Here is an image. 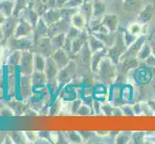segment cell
<instances>
[{"mask_svg":"<svg viewBox=\"0 0 155 144\" xmlns=\"http://www.w3.org/2000/svg\"><path fill=\"white\" fill-rule=\"evenodd\" d=\"M18 21H19V18L15 17V15H10V17H8L6 18L5 22L0 26V27H1L4 38L9 39V38H11V37L14 36Z\"/></svg>","mask_w":155,"mask_h":144,"instance_id":"cell-10","label":"cell"},{"mask_svg":"<svg viewBox=\"0 0 155 144\" xmlns=\"http://www.w3.org/2000/svg\"><path fill=\"white\" fill-rule=\"evenodd\" d=\"M93 114H94V113L92 107L84 103L82 104V106L80 107L77 111V115H81V116H88V115H93Z\"/></svg>","mask_w":155,"mask_h":144,"instance_id":"cell-41","label":"cell"},{"mask_svg":"<svg viewBox=\"0 0 155 144\" xmlns=\"http://www.w3.org/2000/svg\"><path fill=\"white\" fill-rule=\"evenodd\" d=\"M71 25L74 26L80 31H82L88 28V20L85 18V15L81 12H79L78 10L75 14H73L71 18Z\"/></svg>","mask_w":155,"mask_h":144,"instance_id":"cell-22","label":"cell"},{"mask_svg":"<svg viewBox=\"0 0 155 144\" xmlns=\"http://www.w3.org/2000/svg\"><path fill=\"white\" fill-rule=\"evenodd\" d=\"M130 143H146V132H132Z\"/></svg>","mask_w":155,"mask_h":144,"instance_id":"cell-38","label":"cell"},{"mask_svg":"<svg viewBox=\"0 0 155 144\" xmlns=\"http://www.w3.org/2000/svg\"><path fill=\"white\" fill-rule=\"evenodd\" d=\"M140 61L137 57H129V58H122L117 63V70H119L121 75H127L131 70L140 66Z\"/></svg>","mask_w":155,"mask_h":144,"instance_id":"cell-8","label":"cell"},{"mask_svg":"<svg viewBox=\"0 0 155 144\" xmlns=\"http://www.w3.org/2000/svg\"><path fill=\"white\" fill-rule=\"evenodd\" d=\"M24 135L26 136V139H27V142H33L36 143L37 140L39 139V133L37 132H24Z\"/></svg>","mask_w":155,"mask_h":144,"instance_id":"cell-45","label":"cell"},{"mask_svg":"<svg viewBox=\"0 0 155 144\" xmlns=\"http://www.w3.org/2000/svg\"><path fill=\"white\" fill-rule=\"evenodd\" d=\"M102 22L110 32H117L120 20L116 14H105L102 17Z\"/></svg>","mask_w":155,"mask_h":144,"instance_id":"cell-21","label":"cell"},{"mask_svg":"<svg viewBox=\"0 0 155 144\" xmlns=\"http://www.w3.org/2000/svg\"><path fill=\"white\" fill-rule=\"evenodd\" d=\"M51 57H52L53 60H54V62H56V65L59 67V69H61L64 66H66L71 60V55L64 50L63 48L55 50L54 52H53Z\"/></svg>","mask_w":155,"mask_h":144,"instance_id":"cell-17","label":"cell"},{"mask_svg":"<svg viewBox=\"0 0 155 144\" xmlns=\"http://www.w3.org/2000/svg\"><path fill=\"white\" fill-rule=\"evenodd\" d=\"M146 142H148V143H155V136H154V137H151V138H147V137H146Z\"/></svg>","mask_w":155,"mask_h":144,"instance_id":"cell-56","label":"cell"},{"mask_svg":"<svg viewBox=\"0 0 155 144\" xmlns=\"http://www.w3.org/2000/svg\"><path fill=\"white\" fill-rule=\"evenodd\" d=\"M152 83H153V85H155V78L152 79Z\"/></svg>","mask_w":155,"mask_h":144,"instance_id":"cell-60","label":"cell"},{"mask_svg":"<svg viewBox=\"0 0 155 144\" xmlns=\"http://www.w3.org/2000/svg\"><path fill=\"white\" fill-rule=\"evenodd\" d=\"M143 28H145V25H143L140 22L136 21V22L130 23L129 25L127 26L126 29L129 31L131 34L139 37V36H141L142 34H145V32H143Z\"/></svg>","mask_w":155,"mask_h":144,"instance_id":"cell-34","label":"cell"},{"mask_svg":"<svg viewBox=\"0 0 155 144\" xmlns=\"http://www.w3.org/2000/svg\"><path fill=\"white\" fill-rule=\"evenodd\" d=\"M67 38L66 33H61V34H57L55 36H53L51 39V43H52V47L53 49L57 50L60 49V48H63L64 43H65V40Z\"/></svg>","mask_w":155,"mask_h":144,"instance_id":"cell-31","label":"cell"},{"mask_svg":"<svg viewBox=\"0 0 155 144\" xmlns=\"http://www.w3.org/2000/svg\"><path fill=\"white\" fill-rule=\"evenodd\" d=\"M147 103L148 105L150 106V108L153 111V114L155 115V99H149L147 100Z\"/></svg>","mask_w":155,"mask_h":144,"instance_id":"cell-54","label":"cell"},{"mask_svg":"<svg viewBox=\"0 0 155 144\" xmlns=\"http://www.w3.org/2000/svg\"><path fill=\"white\" fill-rule=\"evenodd\" d=\"M18 18L26 20L27 22H29L35 28V26L37 25V23H38V21H39L41 17L39 15V14L35 11V9L31 8L30 5H29L27 8H25L24 10H22L19 13Z\"/></svg>","mask_w":155,"mask_h":144,"instance_id":"cell-16","label":"cell"},{"mask_svg":"<svg viewBox=\"0 0 155 144\" xmlns=\"http://www.w3.org/2000/svg\"><path fill=\"white\" fill-rule=\"evenodd\" d=\"M55 6L58 8H63L68 2V0H54Z\"/></svg>","mask_w":155,"mask_h":144,"instance_id":"cell-52","label":"cell"},{"mask_svg":"<svg viewBox=\"0 0 155 144\" xmlns=\"http://www.w3.org/2000/svg\"><path fill=\"white\" fill-rule=\"evenodd\" d=\"M132 132H119L116 135L115 142L117 144H127L130 143Z\"/></svg>","mask_w":155,"mask_h":144,"instance_id":"cell-33","label":"cell"},{"mask_svg":"<svg viewBox=\"0 0 155 144\" xmlns=\"http://www.w3.org/2000/svg\"><path fill=\"white\" fill-rule=\"evenodd\" d=\"M147 41V34H142L138 37V39L133 42V43L127 47L126 51L122 54L120 59L122 58H129V57H137L139 51L142 48V46Z\"/></svg>","mask_w":155,"mask_h":144,"instance_id":"cell-9","label":"cell"},{"mask_svg":"<svg viewBox=\"0 0 155 144\" xmlns=\"http://www.w3.org/2000/svg\"><path fill=\"white\" fill-rule=\"evenodd\" d=\"M18 66L21 74L31 75L34 72V52L32 50L22 51Z\"/></svg>","mask_w":155,"mask_h":144,"instance_id":"cell-5","label":"cell"},{"mask_svg":"<svg viewBox=\"0 0 155 144\" xmlns=\"http://www.w3.org/2000/svg\"><path fill=\"white\" fill-rule=\"evenodd\" d=\"M15 9V0H1L0 1V12L6 17L13 15Z\"/></svg>","mask_w":155,"mask_h":144,"instance_id":"cell-27","label":"cell"},{"mask_svg":"<svg viewBox=\"0 0 155 144\" xmlns=\"http://www.w3.org/2000/svg\"><path fill=\"white\" fill-rule=\"evenodd\" d=\"M154 6L152 4H147L138 14L137 21L143 25H147L153 18Z\"/></svg>","mask_w":155,"mask_h":144,"instance_id":"cell-15","label":"cell"},{"mask_svg":"<svg viewBox=\"0 0 155 144\" xmlns=\"http://www.w3.org/2000/svg\"><path fill=\"white\" fill-rule=\"evenodd\" d=\"M77 94H78V89L73 86H69L68 84L67 86L62 88L60 94H59V97L64 102H71V101L77 98Z\"/></svg>","mask_w":155,"mask_h":144,"instance_id":"cell-20","label":"cell"},{"mask_svg":"<svg viewBox=\"0 0 155 144\" xmlns=\"http://www.w3.org/2000/svg\"><path fill=\"white\" fill-rule=\"evenodd\" d=\"M83 104V99L82 98H76L69 102V109H71V114H77V111L80 107Z\"/></svg>","mask_w":155,"mask_h":144,"instance_id":"cell-40","label":"cell"},{"mask_svg":"<svg viewBox=\"0 0 155 144\" xmlns=\"http://www.w3.org/2000/svg\"><path fill=\"white\" fill-rule=\"evenodd\" d=\"M45 74L47 80V84L57 81V75L59 72V67L57 66L56 62L52 59V57L46 58V65L45 68Z\"/></svg>","mask_w":155,"mask_h":144,"instance_id":"cell-13","label":"cell"},{"mask_svg":"<svg viewBox=\"0 0 155 144\" xmlns=\"http://www.w3.org/2000/svg\"><path fill=\"white\" fill-rule=\"evenodd\" d=\"M77 62L75 60H71L66 66L59 69L58 75H57V83L59 85V88H63L67 85L71 84L72 80L74 79L77 72Z\"/></svg>","mask_w":155,"mask_h":144,"instance_id":"cell-2","label":"cell"},{"mask_svg":"<svg viewBox=\"0 0 155 144\" xmlns=\"http://www.w3.org/2000/svg\"><path fill=\"white\" fill-rule=\"evenodd\" d=\"M8 17H6L3 13H1L0 12V26H1L4 22H5V20H6V18H7Z\"/></svg>","mask_w":155,"mask_h":144,"instance_id":"cell-55","label":"cell"},{"mask_svg":"<svg viewBox=\"0 0 155 144\" xmlns=\"http://www.w3.org/2000/svg\"><path fill=\"white\" fill-rule=\"evenodd\" d=\"M21 55H22V51H19V50L11 52L6 60V65L9 66H13V67L18 66L20 62Z\"/></svg>","mask_w":155,"mask_h":144,"instance_id":"cell-28","label":"cell"},{"mask_svg":"<svg viewBox=\"0 0 155 144\" xmlns=\"http://www.w3.org/2000/svg\"><path fill=\"white\" fill-rule=\"evenodd\" d=\"M120 109L122 110V114H124V115H125V116H135L131 104H124V105H121Z\"/></svg>","mask_w":155,"mask_h":144,"instance_id":"cell-44","label":"cell"},{"mask_svg":"<svg viewBox=\"0 0 155 144\" xmlns=\"http://www.w3.org/2000/svg\"><path fill=\"white\" fill-rule=\"evenodd\" d=\"M95 74H97L101 83L106 85L107 87H110L111 85L115 83L117 75H119L117 66L107 56L100 62Z\"/></svg>","mask_w":155,"mask_h":144,"instance_id":"cell-1","label":"cell"},{"mask_svg":"<svg viewBox=\"0 0 155 144\" xmlns=\"http://www.w3.org/2000/svg\"><path fill=\"white\" fill-rule=\"evenodd\" d=\"M79 133H80V135H81L84 142L92 139V138L95 136V133H94V132H79Z\"/></svg>","mask_w":155,"mask_h":144,"instance_id":"cell-51","label":"cell"},{"mask_svg":"<svg viewBox=\"0 0 155 144\" xmlns=\"http://www.w3.org/2000/svg\"><path fill=\"white\" fill-rule=\"evenodd\" d=\"M92 5H93V18H102V17L106 14L105 13L106 5L103 0H93Z\"/></svg>","mask_w":155,"mask_h":144,"instance_id":"cell-24","label":"cell"},{"mask_svg":"<svg viewBox=\"0 0 155 144\" xmlns=\"http://www.w3.org/2000/svg\"><path fill=\"white\" fill-rule=\"evenodd\" d=\"M78 10H79V12H81L85 15V18H87L88 23H89V21L93 18V5H92V2H84L81 6L78 8Z\"/></svg>","mask_w":155,"mask_h":144,"instance_id":"cell-32","label":"cell"},{"mask_svg":"<svg viewBox=\"0 0 155 144\" xmlns=\"http://www.w3.org/2000/svg\"><path fill=\"white\" fill-rule=\"evenodd\" d=\"M142 104V113L143 115H154L153 111L150 108V106L148 105L147 101V102H141Z\"/></svg>","mask_w":155,"mask_h":144,"instance_id":"cell-48","label":"cell"},{"mask_svg":"<svg viewBox=\"0 0 155 144\" xmlns=\"http://www.w3.org/2000/svg\"><path fill=\"white\" fill-rule=\"evenodd\" d=\"M93 0H85V2H92Z\"/></svg>","mask_w":155,"mask_h":144,"instance_id":"cell-59","label":"cell"},{"mask_svg":"<svg viewBox=\"0 0 155 144\" xmlns=\"http://www.w3.org/2000/svg\"><path fill=\"white\" fill-rule=\"evenodd\" d=\"M151 45V49H152V54L155 56V41H152V42H149Z\"/></svg>","mask_w":155,"mask_h":144,"instance_id":"cell-57","label":"cell"},{"mask_svg":"<svg viewBox=\"0 0 155 144\" xmlns=\"http://www.w3.org/2000/svg\"><path fill=\"white\" fill-rule=\"evenodd\" d=\"M10 136L12 138V140H14V142H17V143H26L27 142V139H26V136L24 135V132H14Z\"/></svg>","mask_w":155,"mask_h":144,"instance_id":"cell-42","label":"cell"},{"mask_svg":"<svg viewBox=\"0 0 155 144\" xmlns=\"http://www.w3.org/2000/svg\"><path fill=\"white\" fill-rule=\"evenodd\" d=\"M85 2V0H68V2L64 7L66 8H79Z\"/></svg>","mask_w":155,"mask_h":144,"instance_id":"cell-47","label":"cell"},{"mask_svg":"<svg viewBox=\"0 0 155 144\" xmlns=\"http://www.w3.org/2000/svg\"><path fill=\"white\" fill-rule=\"evenodd\" d=\"M34 46V40L33 37H24V38H15V37H11L8 39L7 48L9 52L13 51H27L32 50Z\"/></svg>","mask_w":155,"mask_h":144,"instance_id":"cell-3","label":"cell"},{"mask_svg":"<svg viewBox=\"0 0 155 144\" xmlns=\"http://www.w3.org/2000/svg\"><path fill=\"white\" fill-rule=\"evenodd\" d=\"M32 83H33V88H42L47 85V80L45 77V72L34 71L31 74Z\"/></svg>","mask_w":155,"mask_h":144,"instance_id":"cell-26","label":"cell"},{"mask_svg":"<svg viewBox=\"0 0 155 144\" xmlns=\"http://www.w3.org/2000/svg\"><path fill=\"white\" fill-rule=\"evenodd\" d=\"M111 132H108V131H98V132H95V135L99 137H107L109 136Z\"/></svg>","mask_w":155,"mask_h":144,"instance_id":"cell-53","label":"cell"},{"mask_svg":"<svg viewBox=\"0 0 155 144\" xmlns=\"http://www.w3.org/2000/svg\"><path fill=\"white\" fill-rule=\"evenodd\" d=\"M132 108H133V111H134V114L135 116H139V115H143L142 113V104L141 102H136L132 105Z\"/></svg>","mask_w":155,"mask_h":144,"instance_id":"cell-50","label":"cell"},{"mask_svg":"<svg viewBox=\"0 0 155 144\" xmlns=\"http://www.w3.org/2000/svg\"><path fill=\"white\" fill-rule=\"evenodd\" d=\"M129 73L132 75L133 82L139 85V86H143V85L152 81V76L150 71H149V68L147 67L145 65H143V66H139Z\"/></svg>","mask_w":155,"mask_h":144,"instance_id":"cell-4","label":"cell"},{"mask_svg":"<svg viewBox=\"0 0 155 144\" xmlns=\"http://www.w3.org/2000/svg\"><path fill=\"white\" fill-rule=\"evenodd\" d=\"M0 1H1V0H0Z\"/></svg>","mask_w":155,"mask_h":144,"instance_id":"cell-62","label":"cell"},{"mask_svg":"<svg viewBox=\"0 0 155 144\" xmlns=\"http://www.w3.org/2000/svg\"><path fill=\"white\" fill-rule=\"evenodd\" d=\"M153 87H154V92H155V85H153Z\"/></svg>","mask_w":155,"mask_h":144,"instance_id":"cell-61","label":"cell"},{"mask_svg":"<svg viewBox=\"0 0 155 144\" xmlns=\"http://www.w3.org/2000/svg\"><path fill=\"white\" fill-rule=\"evenodd\" d=\"M143 65H145L148 68L154 67L155 66V56L153 54H151L147 59H146V60L143 61Z\"/></svg>","mask_w":155,"mask_h":144,"instance_id":"cell-49","label":"cell"},{"mask_svg":"<svg viewBox=\"0 0 155 144\" xmlns=\"http://www.w3.org/2000/svg\"><path fill=\"white\" fill-rule=\"evenodd\" d=\"M34 32V27L26 20L19 18L17 28H15L14 37L15 38H24V37H32Z\"/></svg>","mask_w":155,"mask_h":144,"instance_id":"cell-12","label":"cell"},{"mask_svg":"<svg viewBox=\"0 0 155 144\" xmlns=\"http://www.w3.org/2000/svg\"><path fill=\"white\" fill-rule=\"evenodd\" d=\"M32 90H33V83H32L31 75H23L21 74L20 83H19V91L21 97L23 99H28L32 96Z\"/></svg>","mask_w":155,"mask_h":144,"instance_id":"cell-11","label":"cell"},{"mask_svg":"<svg viewBox=\"0 0 155 144\" xmlns=\"http://www.w3.org/2000/svg\"><path fill=\"white\" fill-rule=\"evenodd\" d=\"M47 35H48V25H47V23L41 17L38 21V23H37V25L35 26L33 36H32L33 37V40H34V44L41 38L48 37Z\"/></svg>","mask_w":155,"mask_h":144,"instance_id":"cell-18","label":"cell"},{"mask_svg":"<svg viewBox=\"0 0 155 144\" xmlns=\"http://www.w3.org/2000/svg\"><path fill=\"white\" fill-rule=\"evenodd\" d=\"M121 38H122V40H124V44L126 45V47H128L138 39V37L131 34L127 29H125L124 31V33H121Z\"/></svg>","mask_w":155,"mask_h":144,"instance_id":"cell-39","label":"cell"},{"mask_svg":"<svg viewBox=\"0 0 155 144\" xmlns=\"http://www.w3.org/2000/svg\"><path fill=\"white\" fill-rule=\"evenodd\" d=\"M107 56H108V49H107L106 47L103 48V49H100L97 52L93 53L92 59H91V66H90V68H91V70H92L93 73L97 72L100 62Z\"/></svg>","mask_w":155,"mask_h":144,"instance_id":"cell-19","label":"cell"},{"mask_svg":"<svg viewBox=\"0 0 155 144\" xmlns=\"http://www.w3.org/2000/svg\"><path fill=\"white\" fill-rule=\"evenodd\" d=\"M151 54H152L151 45H150V43H149V42L147 41L146 43L142 46V48L140 49V51H139L138 55H137V59H138V60L140 61L141 62H143V61L146 60V59H147Z\"/></svg>","mask_w":155,"mask_h":144,"instance_id":"cell-30","label":"cell"},{"mask_svg":"<svg viewBox=\"0 0 155 144\" xmlns=\"http://www.w3.org/2000/svg\"><path fill=\"white\" fill-rule=\"evenodd\" d=\"M62 107H63V100L58 97L54 102L52 103L50 106V108L48 109V113L50 115H58L61 114L62 110Z\"/></svg>","mask_w":155,"mask_h":144,"instance_id":"cell-35","label":"cell"},{"mask_svg":"<svg viewBox=\"0 0 155 144\" xmlns=\"http://www.w3.org/2000/svg\"><path fill=\"white\" fill-rule=\"evenodd\" d=\"M66 136H67V139L68 140L69 143H82L84 142L83 138L80 135L79 132H68L66 133Z\"/></svg>","mask_w":155,"mask_h":144,"instance_id":"cell-37","label":"cell"},{"mask_svg":"<svg viewBox=\"0 0 155 144\" xmlns=\"http://www.w3.org/2000/svg\"><path fill=\"white\" fill-rule=\"evenodd\" d=\"M46 65V57L34 53V71L44 72Z\"/></svg>","mask_w":155,"mask_h":144,"instance_id":"cell-29","label":"cell"},{"mask_svg":"<svg viewBox=\"0 0 155 144\" xmlns=\"http://www.w3.org/2000/svg\"><path fill=\"white\" fill-rule=\"evenodd\" d=\"M124 1V7L125 9H135L139 4H140L141 0H122Z\"/></svg>","mask_w":155,"mask_h":144,"instance_id":"cell-46","label":"cell"},{"mask_svg":"<svg viewBox=\"0 0 155 144\" xmlns=\"http://www.w3.org/2000/svg\"><path fill=\"white\" fill-rule=\"evenodd\" d=\"M30 0H15V9L13 15L18 18V14L22 10L29 6Z\"/></svg>","mask_w":155,"mask_h":144,"instance_id":"cell-36","label":"cell"},{"mask_svg":"<svg viewBox=\"0 0 155 144\" xmlns=\"http://www.w3.org/2000/svg\"><path fill=\"white\" fill-rule=\"evenodd\" d=\"M107 49H108V57L116 63V65H117L120 60V57L127 49L126 45L124 44V40H122L121 35L120 38H117L115 44L110 48H107Z\"/></svg>","mask_w":155,"mask_h":144,"instance_id":"cell-7","label":"cell"},{"mask_svg":"<svg viewBox=\"0 0 155 144\" xmlns=\"http://www.w3.org/2000/svg\"><path fill=\"white\" fill-rule=\"evenodd\" d=\"M117 32H109V33H105V34H102V33H93V34L94 36H97V38L103 42L106 48H110L115 44V42L117 40Z\"/></svg>","mask_w":155,"mask_h":144,"instance_id":"cell-23","label":"cell"},{"mask_svg":"<svg viewBox=\"0 0 155 144\" xmlns=\"http://www.w3.org/2000/svg\"><path fill=\"white\" fill-rule=\"evenodd\" d=\"M41 18L44 19L47 25L56 23L62 19V9L58 7L49 8L46 12L41 15Z\"/></svg>","mask_w":155,"mask_h":144,"instance_id":"cell-14","label":"cell"},{"mask_svg":"<svg viewBox=\"0 0 155 144\" xmlns=\"http://www.w3.org/2000/svg\"><path fill=\"white\" fill-rule=\"evenodd\" d=\"M149 71L151 73V76H152V79L155 78V66L154 67H150L149 68Z\"/></svg>","mask_w":155,"mask_h":144,"instance_id":"cell-58","label":"cell"},{"mask_svg":"<svg viewBox=\"0 0 155 144\" xmlns=\"http://www.w3.org/2000/svg\"><path fill=\"white\" fill-rule=\"evenodd\" d=\"M114 105L111 104L109 101H105L101 105V111L104 115H112L113 113V109H114Z\"/></svg>","mask_w":155,"mask_h":144,"instance_id":"cell-43","label":"cell"},{"mask_svg":"<svg viewBox=\"0 0 155 144\" xmlns=\"http://www.w3.org/2000/svg\"><path fill=\"white\" fill-rule=\"evenodd\" d=\"M87 43L89 45V48L92 51V53L97 52L100 49L105 48V45L102 41H101L97 36H94L93 33H89L88 39H87Z\"/></svg>","mask_w":155,"mask_h":144,"instance_id":"cell-25","label":"cell"},{"mask_svg":"<svg viewBox=\"0 0 155 144\" xmlns=\"http://www.w3.org/2000/svg\"><path fill=\"white\" fill-rule=\"evenodd\" d=\"M32 51L34 53H38L45 57H51L54 49L52 47L51 43V39L49 37H45V38H41L34 44L33 48H32Z\"/></svg>","mask_w":155,"mask_h":144,"instance_id":"cell-6","label":"cell"}]
</instances>
